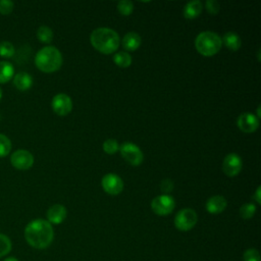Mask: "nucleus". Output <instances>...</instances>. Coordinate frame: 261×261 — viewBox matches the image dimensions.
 I'll return each mask as SVG.
<instances>
[{
    "label": "nucleus",
    "instance_id": "f257e3e1",
    "mask_svg": "<svg viewBox=\"0 0 261 261\" xmlns=\"http://www.w3.org/2000/svg\"><path fill=\"white\" fill-rule=\"evenodd\" d=\"M24 238L27 243L33 248L45 249L53 241V227L45 219H34L25 226Z\"/></svg>",
    "mask_w": 261,
    "mask_h": 261
},
{
    "label": "nucleus",
    "instance_id": "f03ea898",
    "mask_svg": "<svg viewBox=\"0 0 261 261\" xmlns=\"http://www.w3.org/2000/svg\"><path fill=\"white\" fill-rule=\"evenodd\" d=\"M90 42L97 51L103 54H111L118 49L120 38L112 29L98 28L91 33Z\"/></svg>",
    "mask_w": 261,
    "mask_h": 261
},
{
    "label": "nucleus",
    "instance_id": "7ed1b4c3",
    "mask_svg": "<svg viewBox=\"0 0 261 261\" xmlns=\"http://www.w3.org/2000/svg\"><path fill=\"white\" fill-rule=\"evenodd\" d=\"M35 64L43 72H54L62 65V55L56 47L46 46L37 52Z\"/></svg>",
    "mask_w": 261,
    "mask_h": 261
},
{
    "label": "nucleus",
    "instance_id": "20e7f679",
    "mask_svg": "<svg viewBox=\"0 0 261 261\" xmlns=\"http://www.w3.org/2000/svg\"><path fill=\"white\" fill-rule=\"evenodd\" d=\"M221 38L214 32H201L195 39V47L197 51L206 57L213 56L221 49Z\"/></svg>",
    "mask_w": 261,
    "mask_h": 261
},
{
    "label": "nucleus",
    "instance_id": "39448f33",
    "mask_svg": "<svg viewBox=\"0 0 261 261\" xmlns=\"http://www.w3.org/2000/svg\"><path fill=\"white\" fill-rule=\"evenodd\" d=\"M198 221V215L192 208H184L179 210L174 217V225L178 230L188 231L192 229Z\"/></svg>",
    "mask_w": 261,
    "mask_h": 261
},
{
    "label": "nucleus",
    "instance_id": "423d86ee",
    "mask_svg": "<svg viewBox=\"0 0 261 261\" xmlns=\"http://www.w3.org/2000/svg\"><path fill=\"white\" fill-rule=\"evenodd\" d=\"M119 151L121 157L130 165L139 166L144 160V155L142 150L134 143L125 142L119 146Z\"/></svg>",
    "mask_w": 261,
    "mask_h": 261
},
{
    "label": "nucleus",
    "instance_id": "0eeeda50",
    "mask_svg": "<svg viewBox=\"0 0 261 261\" xmlns=\"http://www.w3.org/2000/svg\"><path fill=\"white\" fill-rule=\"evenodd\" d=\"M174 207H175L174 199L167 194L159 195L155 197L151 202V208L153 212L160 216H165L170 214L173 211Z\"/></svg>",
    "mask_w": 261,
    "mask_h": 261
},
{
    "label": "nucleus",
    "instance_id": "6e6552de",
    "mask_svg": "<svg viewBox=\"0 0 261 261\" xmlns=\"http://www.w3.org/2000/svg\"><path fill=\"white\" fill-rule=\"evenodd\" d=\"M101 186L109 195L116 196L120 194L123 190V181L120 176H118L115 173H107L102 177Z\"/></svg>",
    "mask_w": 261,
    "mask_h": 261
},
{
    "label": "nucleus",
    "instance_id": "1a4fd4ad",
    "mask_svg": "<svg viewBox=\"0 0 261 261\" xmlns=\"http://www.w3.org/2000/svg\"><path fill=\"white\" fill-rule=\"evenodd\" d=\"M10 162L13 167L19 170H27L34 164V156L28 150H16L10 157Z\"/></svg>",
    "mask_w": 261,
    "mask_h": 261
},
{
    "label": "nucleus",
    "instance_id": "9d476101",
    "mask_svg": "<svg viewBox=\"0 0 261 261\" xmlns=\"http://www.w3.org/2000/svg\"><path fill=\"white\" fill-rule=\"evenodd\" d=\"M51 105L53 111L60 116H65L69 114L72 110L71 98L64 93H59L55 95L52 99Z\"/></svg>",
    "mask_w": 261,
    "mask_h": 261
},
{
    "label": "nucleus",
    "instance_id": "9b49d317",
    "mask_svg": "<svg viewBox=\"0 0 261 261\" xmlns=\"http://www.w3.org/2000/svg\"><path fill=\"white\" fill-rule=\"evenodd\" d=\"M243 167L242 158L237 153L227 154L222 162V170L227 176H236Z\"/></svg>",
    "mask_w": 261,
    "mask_h": 261
},
{
    "label": "nucleus",
    "instance_id": "f8f14e48",
    "mask_svg": "<svg viewBox=\"0 0 261 261\" xmlns=\"http://www.w3.org/2000/svg\"><path fill=\"white\" fill-rule=\"evenodd\" d=\"M237 125L244 133H254L259 127V118L251 112H244L239 115Z\"/></svg>",
    "mask_w": 261,
    "mask_h": 261
},
{
    "label": "nucleus",
    "instance_id": "ddd939ff",
    "mask_svg": "<svg viewBox=\"0 0 261 261\" xmlns=\"http://www.w3.org/2000/svg\"><path fill=\"white\" fill-rule=\"evenodd\" d=\"M66 208L61 204H54L47 210V221L53 224H60L66 217Z\"/></svg>",
    "mask_w": 261,
    "mask_h": 261
},
{
    "label": "nucleus",
    "instance_id": "4468645a",
    "mask_svg": "<svg viewBox=\"0 0 261 261\" xmlns=\"http://www.w3.org/2000/svg\"><path fill=\"white\" fill-rule=\"evenodd\" d=\"M227 206V202L225 200V198L223 196L220 195H215L210 197L207 202H206V210L211 213V214H219L222 211H224V209Z\"/></svg>",
    "mask_w": 261,
    "mask_h": 261
},
{
    "label": "nucleus",
    "instance_id": "2eb2a0df",
    "mask_svg": "<svg viewBox=\"0 0 261 261\" xmlns=\"http://www.w3.org/2000/svg\"><path fill=\"white\" fill-rule=\"evenodd\" d=\"M203 10V4L199 0H193L188 2L184 7V16L187 19L197 18Z\"/></svg>",
    "mask_w": 261,
    "mask_h": 261
},
{
    "label": "nucleus",
    "instance_id": "dca6fc26",
    "mask_svg": "<svg viewBox=\"0 0 261 261\" xmlns=\"http://www.w3.org/2000/svg\"><path fill=\"white\" fill-rule=\"evenodd\" d=\"M141 36L136 32H128L122 38V47L126 51H135L141 45Z\"/></svg>",
    "mask_w": 261,
    "mask_h": 261
},
{
    "label": "nucleus",
    "instance_id": "f3484780",
    "mask_svg": "<svg viewBox=\"0 0 261 261\" xmlns=\"http://www.w3.org/2000/svg\"><path fill=\"white\" fill-rule=\"evenodd\" d=\"M13 84L19 91H27L33 85V77L28 72L21 71L13 76Z\"/></svg>",
    "mask_w": 261,
    "mask_h": 261
},
{
    "label": "nucleus",
    "instance_id": "a211bd4d",
    "mask_svg": "<svg viewBox=\"0 0 261 261\" xmlns=\"http://www.w3.org/2000/svg\"><path fill=\"white\" fill-rule=\"evenodd\" d=\"M222 44L231 51H238L242 46V40L234 32H227L221 38Z\"/></svg>",
    "mask_w": 261,
    "mask_h": 261
},
{
    "label": "nucleus",
    "instance_id": "6ab92c4d",
    "mask_svg": "<svg viewBox=\"0 0 261 261\" xmlns=\"http://www.w3.org/2000/svg\"><path fill=\"white\" fill-rule=\"evenodd\" d=\"M14 74V68L11 63L7 61H0V83L5 84L9 82Z\"/></svg>",
    "mask_w": 261,
    "mask_h": 261
},
{
    "label": "nucleus",
    "instance_id": "aec40b11",
    "mask_svg": "<svg viewBox=\"0 0 261 261\" xmlns=\"http://www.w3.org/2000/svg\"><path fill=\"white\" fill-rule=\"evenodd\" d=\"M113 61L117 66L125 68L132 64L133 60H132V56L127 52L120 51L113 55Z\"/></svg>",
    "mask_w": 261,
    "mask_h": 261
},
{
    "label": "nucleus",
    "instance_id": "412c9836",
    "mask_svg": "<svg viewBox=\"0 0 261 261\" xmlns=\"http://www.w3.org/2000/svg\"><path fill=\"white\" fill-rule=\"evenodd\" d=\"M37 38L42 43H50L53 39V31L47 25H41L37 30Z\"/></svg>",
    "mask_w": 261,
    "mask_h": 261
},
{
    "label": "nucleus",
    "instance_id": "4be33fe9",
    "mask_svg": "<svg viewBox=\"0 0 261 261\" xmlns=\"http://www.w3.org/2000/svg\"><path fill=\"white\" fill-rule=\"evenodd\" d=\"M256 213V206L253 203H246L240 208V215L243 219H250Z\"/></svg>",
    "mask_w": 261,
    "mask_h": 261
},
{
    "label": "nucleus",
    "instance_id": "5701e85b",
    "mask_svg": "<svg viewBox=\"0 0 261 261\" xmlns=\"http://www.w3.org/2000/svg\"><path fill=\"white\" fill-rule=\"evenodd\" d=\"M11 246L10 239L5 234L0 233V258L6 256L11 251Z\"/></svg>",
    "mask_w": 261,
    "mask_h": 261
},
{
    "label": "nucleus",
    "instance_id": "b1692460",
    "mask_svg": "<svg viewBox=\"0 0 261 261\" xmlns=\"http://www.w3.org/2000/svg\"><path fill=\"white\" fill-rule=\"evenodd\" d=\"M117 10L121 15L127 16L134 10V3L128 0H121L117 3Z\"/></svg>",
    "mask_w": 261,
    "mask_h": 261
},
{
    "label": "nucleus",
    "instance_id": "393cba45",
    "mask_svg": "<svg viewBox=\"0 0 261 261\" xmlns=\"http://www.w3.org/2000/svg\"><path fill=\"white\" fill-rule=\"evenodd\" d=\"M14 55V46L8 41H2L0 43V56L10 58Z\"/></svg>",
    "mask_w": 261,
    "mask_h": 261
},
{
    "label": "nucleus",
    "instance_id": "a878e982",
    "mask_svg": "<svg viewBox=\"0 0 261 261\" xmlns=\"http://www.w3.org/2000/svg\"><path fill=\"white\" fill-rule=\"evenodd\" d=\"M11 150L10 140L3 134H0V157H4L9 154Z\"/></svg>",
    "mask_w": 261,
    "mask_h": 261
},
{
    "label": "nucleus",
    "instance_id": "bb28decb",
    "mask_svg": "<svg viewBox=\"0 0 261 261\" xmlns=\"http://www.w3.org/2000/svg\"><path fill=\"white\" fill-rule=\"evenodd\" d=\"M102 147H103V151L109 155L114 154L119 150V145L117 141L114 139H107L106 141H104Z\"/></svg>",
    "mask_w": 261,
    "mask_h": 261
},
{
    "label": "nucleus",
    "instance_id": "cd10ccee",
    "mask_svg": "<svg viewBox=\"0 0 261 261\" xmlns=\"http://www.w3.org/2000/svg\"><path fill=\"white\" fill-rule=\"evenodd\" d=\"M243 261H260V254L256 249H248L244 253Z\"/></svg>",
    "mask_w": 261,
    "mask_h": 261
},
{
    "label": "nucleus",
    "instance_id": "c85d7f7f",
    "mask_svg": "<svg viewBox=\"0 0 261 261\" xmlns=\"http://www.w3.org/2000/svg\"><path fill=\"white\" fill-rule=\"evenodd\" d=\"M205 7H206V10L212 15L217 14L220 10V4L216 0H207L205 2Z\"/></svg>",
    "mask_w": 261,
    "mask_h": 261
},
{
    "label": "nucleus",
    "instance_id": "c756f323",
    "mask_svg": "<svg viewBox=\"0 0 261 261\" xmlns=\"http://www.w3.org/2000/svg\"><path fill=\"white\" fill-rule=\"evenodd\" d=\"M14 3L10 0H0V13L9 14L13 10Z\"/></svg>",
    "mask_w": 261,
    "mask_h": 261
},
{
    "label": "nucleus",
    "instance_id": "7c9ffc66",
    "mask_svg": "<svg viewBox=\"0 0 261 261\" xmlns=\"http://www.w3.org/2000/svg\"><path fill=\"white\" fill-rule=\"evenodd\" d=\"M160 189H161V191L164 192V193H169V192H171L172 189H173V182L171 181V179L165 178V179H163V180L161 181V184H160Z\"/></svg>",
    "mask_w": 261,
    "mask_h": 261
},
{
    "label": "nucleus",
    "instance_id": "2f4dec72",
    "mask_svg": "<svg viewBox=\"0 0 261 261\" xmlns=\"http://www.w3.org/2000/svg\"><path fill=\"white\" fill-rule=\"evenodd\" d=\"M260 190H261V187L259 186L258 188H257V190L255 191V194H254V196H253V199L258 203V204H260L261 203V196H260Z\"/></svg>",
    "mask_w": 261,
    "mask_h": 261
},
{
    "label": "nucleus",
    "instance_id": "473e14b6",
    "mask_svg": "<svg viewBox=\"0 0 261 261\" xmlns=\"http://www.w3.org/2000/svg\"><path fill=\"white\" fill-rule=\"evenodd\" d=\"M4 261H18V260L16 258H14V257H8V258L4 259Z\"/></svg>",
    "mask_w": 261,
    "mask_h": 261
},
{
    "label": "nucleus",
    "instance_id": "72a5a7b5",
    "mask_svg": "<svg viewBox=\"0 0 261 261\" xmlns=\"http://www.w3.org/2000/svg\"><path fill=\"white\" fill-rule=\"evenodd\" d=\"M1 98H2V90L0 88V100H1Z\"/></svg>",
    "mask_w": 261,
    "mask_h": 261
}]
</instances>
